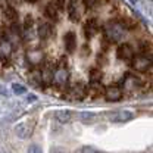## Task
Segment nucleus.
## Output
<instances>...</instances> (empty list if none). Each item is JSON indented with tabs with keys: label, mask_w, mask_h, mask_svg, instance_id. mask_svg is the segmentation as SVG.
Masks as SVG:
<instances>
[{
	"label": "nucleus",
	"mask_w": 153,
	"mask_h": 153,
	"mask_svg": "<svg viewBox=\"0 0 153 153\" xmlns=\"http://www.w3.org/2000/svg\"><path fill=\"white\" fill-rule=\"evenodd\" d=\"M81 153H97L93 149V147H82V150H81Z\"/></svg>",
	"instance_id": "nucleus-24"
},
{
	"label": "nucleus",
	"mask_w": 153,
	"mask_h": 153,
	"mask_svg": "<svg viewBox=\"0 0 153 153\" xmlns=\"http://www.w3.org/2000/svg\"><path fill=\"white\" fill-rule=\"evenodd\" d=\"M84 13V7L78 0H69L68 3V15L71 21H78Z\"/></svg>",
	"instance_id": "nucleus-3"
},
{
	"label": "nucleus",
	"mask_w": 153,
	"mask_h": 153,
	"mask_svg": "<svg viewBox=\"0 0 153 153\" xmlns=\"http://www.w3.org/2000/svg\"><path fill=\"white\" fill-rule=\"evenodd\" d=\"M28 100H30V102H33V100H36V96H28Z\"/></svg>",
	"instance_id": "nucleus-25"
},
{
	"label": "nucleus",
	"mask_w": 153,
	"mask_h": 153,
	"mask_svg": "<svg viewBox=\"0 0 153 153\" xmlns=\"http://www.w3.org/2000/svg\"><path fill=\"white\" fill-rule=\"evenodd\" d=\"M27 59H28L30 65L36 66V65H40V63L43 62V53H41V52H28Z\"/></svg>",
	"instance_id": "nucleus-14"
},
{
	"label": "nucleus",
	"mask_w": 153,
	"mask_h": 153,
	"mask_svg": "<svg viewBox=\"0 0 153 153\" xmlns=\"http://www.w3.org/2000/svg\"><path fill=\"white\" fill-rule=\"evenodd\" d=\"M84 1V6H94L99 0H82Z\"/></svg>",
	"instance_id": "nucleus-23"
},
{
	"label": "nucleus",
	"mask_w": 153,
	"mask_h": 153,
	"mask_svg": "<svg viewBox=\"0 0 153 153\" xmlns=\"http://www.w3.org/2000/svg\"><path fill=\"white\" fill-rule=\"evenodd\" d=\"M131 65L135 71L138 72H146L150 68V59L146 56H134L131 60Z\"/></svg>",
	"instance_id": "nucleus-4"
},
{
	"label": "nucleus",
	"mask_w": 153,
	"mask_h": 153,
	"mask_svg": "<svg viewBox=\"0 0 153 153\" xmlns=\"http://www.w3.org/2000/svg\"><path fill=\"white\" fill-rule=\"evenodd\" d=\"M30 79L34 82V84H37V85H41L43 84V79H41V74H40V69H33L31 72H30Z\"/></svg>",
	"instance_id": "nucleus-17"
},
{
	"label": "nucleus",
	"mask_w": 153,
	"mask_h": 153,
	"mask_svg": "<svg viewBox=\"0 0 153 153\" xmlns=\"http://www.w3.org/2000/svg\"><path fill=\"white\" fill-rule=\"evenodd\" d=\"M33 124L31 122H21L16 125V128H15V131H16V135H18L19 138H27V137H30L31 133H33Z\"/></svg>",
	"instance_id": "nucleus-10"
},
{
	"label": "nucleus",
	"mask_w": 153,
	"mask_h": 153,
	"mask_svg": "<svg viewBox=\"0 0 153 153\" xmlns=\"http://www.w3.org/2000/svg\"><path fill=\"white\" fill-rule=\"evenodd\" d=\"M27 1H30V3H34V1H37V0H27Z\"/></svg>",
	"instance_id": "nucleus-26"
},
{
	"label": "nucleus",
	"mask_w": 153,
	"mask_h": 153,
	"mask_svg": "<svg viewBox=\"0 0 153 153\" xmlns=\"http://www.w3.org/2000/svg\"><path fill=\"white\" fill-rule=\"evenodd\" d=\"M28 153H43V150H41V147H38L37 144H33V146L28 147Z\"/></svg>",
	"instance_id": "nucleus-22"
},
{
	"label": "nucleus",
	"mask_w": 153,
	"mask_h": 153,
	"mask_svg": "<svg viewBox=\"0 0 153 153\" xmlns=\"http://www.w3.org/2000/svg\"><path fill=\"white\" fill-rule=\"evenodd\" d=\"M55 118H56L59 122L66 124V122H69V121H71L72 114H71V111H57L56 114H55Z\"/></svg>",
	"instance_id": "nucleus-16"
},
{
	"label": "nucleus",
	"mask_w": 153,
	"mask_h": 153,
	"mask_svg": "<svg viewBox=\"0 0 153 153\" xmlns=\"http://www.w3.org/2000/svg\"><path fill=\"white\" fill-rule=\"evenodd\" d=\"M96 34V25H94V22L91 21L90 24H87L85 25V37H93Z\"/></svg>",
	"instance_id": "nucleus-18"
},
{
	"label": "nucleus",
	"mask_w": 153,
	"mask_h": 153,
	"mask_svg": "<svg viewBox=\"0 0 153 153\" xmlns=\"http://www.w3.org/2000/svg\"><path fill=\"white\" fill-rule=\"evenodd\" d=\"M12 90H13L15 94H24V93L27 91L25 87H24L22 84H13V85H12Z\"/></svg>",
	"instance_id": "nucleus-21"
},
{
	"label": "nucleus",
	"mask_w": 153,
	"mask_h": 153,
	"mask_svg": "<svg viewBox=\"0 0 153 153\" xmlns=\"http://www.w3.org/2000/svg\"><path fill=\"white\" fill-rule=\"evenodd\" d=\"M103 94H105V99L109 100V102H118V100L122 99L124 93L119 87H106Z\"/></svg>",
	"instance_id": "nucleus-8"
},
{
	"label": "nucleus",
	"mask_w": 153,
	"mask_h": 153,
	"mask_svg": "<svg viewBox=\"0 0 153 153\" xmlns=\"http://www.w3.org/2000/svg\"><path fill=\"white\" fill-rule=\"evenodd\" d=\"M79 116H81V119L84 122H91L94 119V114H91V112H81Z\"/></svg>",
	"instance_id": "nucleus-20"
},
{
	"label": "nucleus",
	"mask_w": 153,
	"mask_h": 153,
	"mask_svg": "<svg viewBox=\"0 0 153 153\" xmlns=\"http://www.w3.org/2000/svg\"><path fill=\"white\" fill-rule=\"evenodd\" d=\"M138 84H140L138 78L133 75H125V78L121 79V88H124L127 91H133L135 88H138Z\"/></svg>",
	"instance_id": "nucleus-9"
},
{
	"label": "nucleus",
	"mask_w": 153,
	"mask_h": 153,
	"mask_svg": "<svg viewBox=\"0 0 153 153\" xmlns=\"http://www.w3.org/2000/svg\"><path fill=\"white\" fill-rule=\"evenodd\" d=\"M1 12H3L4 18L7 19L9 22H16V19H18V12H16V9H15L13 6H10V4H3Z\"/></svg>",
	"instance_id": "nucleus-11"
},
{
	"label": "nucleus",
	"mask_w": 153,
	"mask_h": 153,
	"mask_svg": "<svg viewBox=\"0 0 153 153\" xmlns=\"http://www.w3.org/2000/svg\"><path fill=\"white\" fill-rule=\"evenodd\" d=\"M134 56H135V53L130 44H121L118 47V57L119 59H122L125 62H131Z\"/></svg>",
	"instance_id": "nucleus-6"
},
{
	"label": "nucleus",
	"mask_w": 153,
	"mask_h": 153,
	"mask_svg": "<svg viewBox=\"0 0 153 153\" xmlns=\"http://www.w3.org/2000/svg\"><path fill=\"white\" fill-rule=\"evenodd\" d=\"M34 27V18L31 15H27L24 18V30H33Z\"/></svg>",
	"instance_id": "nucleus-19"
},
{
	"label": "nucleus",
	"mask_w": 153,
	"mask_h": 153,
	"mask_svg": "<svg viewBox=\"0 0 153 153\" xmlns=\"http://www.w3.org/2000/svg\"><path fill=\"white\" fill-rule=\"evenodd\" d=\"M109 119L114 122H128L134 119V114L131 111H118L115 114H109Z\"/></svg>",
	"instance_id": "nucleus-7"
},
{
	"label": "nucleus",
	"mask_w": 153,
	"mask_h": 153,
	"mask_svg": "<svg viewBox=\"0 0 153 153\" xmlns=\"http://www.w3.org/2000/svg\"><path fill=\"white\" fill-rule=\"evenodd\" d=\"M68 79H69V71H68V68H65V66H57V68H55L53 78H52V82H55V85L62 87V85H65L68 82Z\"/></svg>",
	"instance_id": "nucleus-2"
},
{
	"label": "nucleus",
	"mask_w": 153,
	"mask_h": 153,
	"mask_svg": "<svg viewBox=\"0 0 153 153\" xmlns=\"http://www.w3.org/2000/svg\"><path fill=\"white\" fill-rule=\"evenodd\" d=\"M124 34H125V28L119 24V22H109L105 27V36L109 41L112 43H119L124 40Z\"/></svg>",
	"instance_id": "nucleus-1"
},
{
	"label": "nucleus",
	"mask_w": 153,
	"mask_h": 153,
	"mask_svg": "<svg viewBox=\"0 0 153 153\" xmlns=\"http://www.w3.org/2000/svg\"><path fill=\"white\" fill-rule=\"evenodd\" d=\"M10 56H12V44L7 40H1L0 41V60H1V66H4V63L9 62Z\"/></svg>",
	"instance_id": "nucleus-5"
},
{
	"label": "nucleus",
	"mask_w": 153,
	"mask_h": 153,
	"mask_svg": "<svg viewBox=\"0 0 153 153\" xmlns=\"http://www.w3.org/2000/svg\"><path fill=\"white\" fill-rule=\"evenodd\" d=\"M75 36H74V33H66V36H65V49L68 50V52H72L74 49H75Z\"/></svg>",
	"instance_id": "nucleus-15"
},
{
	"label": "nucleus",
	"mask_w": 153,
	"mask_h": 153,
	"mask_svg": "<svg viewBox=\"0 0 153 153\" xmlns=\"http://www.w3.org/2000/svg\"><path fill=\"white\" fill-rule=\"evenodd\" d=\"M59 6H57V3L55 1H52V3H49L47 6H46V16L49 19H57L59 16Z\"/></svg>",
	"instance_id": "nucleus-13"
},
{
	"label": "nucleus",
	"mask_w": 153,
	"mask_h": 153,
	"mask_svg": "<svg viewBox=\"0 0 153 153\" xmlns=\"http://www.w3.org/2000/svg\"><path fill=\"white\" fill-rule=\"evenodd\" d=\"M0 66H1V60H0Z\"/></svg>",
	"instance_id": "nucleus-28"
},
{
	"label": "nucleus",
	"mask_w": 153,
	"mask_h": 153,
	"mask_svg": "<svg viewBox=\"0 0 153 153\" xmlns=\"http://www.w3.org/2000/svg\"><path fill=\"white\" fill-rule=\"evenodd\" d=\"M131 1H133V3H137V0H131Z\"/></svg>",
	"instance_id": "nucleus-27"
},
{
	"label": "nucleus",
	"mask_w": 153,
	"mask_h": 153,
	"mask_svg": "<svg viewBox=\"0 0 153 153\" xmlns=\"http://www.w3.org/2000/svg\"><path fill=\"white\" fill-rule=\"evenodd\" d=\"M37 34L41 40H47V38L52 36V24L50 22H41L38 25Z\"/></svg>",
	"instance_id": "nucleus-12"
}]
</instances>
